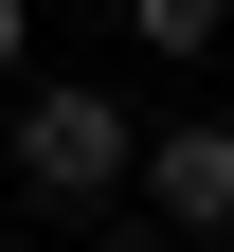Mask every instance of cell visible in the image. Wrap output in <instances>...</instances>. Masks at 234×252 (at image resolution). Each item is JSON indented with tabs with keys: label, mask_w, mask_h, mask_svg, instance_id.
I'll return each instance as SVG.
<instances>
[{
	"label": "cell",
	"mask_w": 234,
	"mask_h": 252,
	"mask_svg": "<svg viewBox=\"0 0 234 252\" xmlns=\"http://www.w3.org/2000/svg\"><path fill=\"white\" fill-rule=\"evenodd\" d=\"M126 162H144V108H126V90H90V72H36L18 90V198L36 216H108Z\"/></svg>",
	"instance_id": "cell-1"
},
{
	"label": "cell",
	"mask_w": 234,
	"mask_h": 252,
	"mask_svg": "<svg viewBox=\"0 0 234 252\" xmlns=\"http://www.w3.org/2000/svg\"><path fill=\"white\" fill-rule=\"evenodd\" d=\"M18 54H36V0H0V90H18Z\"/></svg>",
	"instance_id": "cell-4"
},
{
	"label": "cell",
	"mask_w": 234,
	"mask_h": 252,
	"mask_svg": "<svg viewBox=\"0 0 234 252\" xmlns=\"http://www.w3.org/2000/svg\"><path fill=\"white\" fill-rule=\"evenodd\" d=\"M216 36H234V0H126V54H162V72L216 54Z\"/></svg>",
	"instance_id": "cell-3"
},
{
	"label": "cell",
	"mask_w": 234,
	"mask_h": 252,
	"mask_svg": "<svg viewBox=\"0 0 234 252\" xmlns=\"http://www.w3.org/2000/svg\"><path fill=\"white\" fill-rule=\"evenodd\" d=\"M126 198H144L162 234H234V126H144Z\"/></svg>",
	"instance_id": "cell-2"
}]
</instances>
